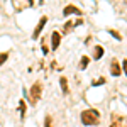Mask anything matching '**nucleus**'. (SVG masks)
<instances>
[{
	"label": "nucleus",
	"instance_id": "obj_4",
	"mask_svg": "<svg viewBox=\"0 0 127 127\" xmlns=\"http://www.w3.org/2000/svg\"><path fill=\"white\" fill-rule=\"evenodd\" d=\"M63 15L64 17H68V15H83V12L78 7H75V5H66L63 9Z\"/></svg>",
	"mask_w": 127,
	"mask_h": 127
},
{
	"label": "nucleus",
	"instance_id": "obj_11",
	"mask_svg": "<svg viewBox=\"0 0 127 127\" xmlns=\"http://www.w3.org/2000/svg\"><path fill=\"white\" fill-rule=\"evenodd\" d=\"M108 32H110V36H112V37H115L117 41H122V36L119 34L117 31H114V29H108Z\"/></svg>",
	"mask_w": 127,
	"mask_h": 127
},
{
	"label": "nucleus",
	"instance_id": "obj_10",
	"mask_svg": "<svg viewBox=\"0 0 127 127\" xmlns=\"http://www.w3.org/2000/svg\"><path fill=\"white\" fill-rule=\"evenodd\" d=\"M19 108H20V117L24 119V117H26V102H24V100H20Z\"/></svg>",
	"mask_w": 127,
	"mask_h": 127
},
{
	"label": "nucleus",
	"instance_id": "obj_3",
	"mask_svg": "<svg viewBox=\"0 0 127 127\" xmlns=\"http://www.w3.org/2000/svg\"><path fill=\"white\" fill-rule=\"evenodd\" d=\"M46 24H48V17H46V15H42L41 20L37 22V26H36L34 32H32V39H37V37H39V34L42 32V29H44V26H46Z\"/></svg>",
	"mask_w": 127,
	"mask_h": 127
},
{
	"label": "nucleus",
	"instance_id": "obj_12",
	"mask_svg": "<svg viewBox=\"0 0 127 127\" xmlns=\"http://www.w3.org/2000/svg\"><path fill=\"white\" fill-rule=\"evenodd\" d=\"M9 59V53H0V66Z\"/></svg>",
	"mask_w": 127,
	"mask_h": 127
},
{
	"label": "nucleus",
	"instance_id": "obj_13",
	"mask_svg": "<svg viewBox=\"0 0 127 127\" xmlns=\"http://www.w3.org/2000/svg\"><path fill=\"white\" fill-rule=\"evenodd\" d=\"M122 68H124V73L127 76V59H122Z\"/></svg>",
	"mask_w": 127,
	"mask_h": 127
},
{
	"label": "nucleus",
	"instance_id": "obj_9",
	"mask_svg": "<svg viewBox=\"0 0 127 127\" xmlns=\"http://www.w3.org/2000/svg\"><path fill=\"white\" fill-rule=\"evenodd\" d=\"M90 63V58L88 56H81V61H80V69H85Z\"/></svg>",
	"mask_w": 127,
	"mask_h": 127
},
{
	"label": "nucleus",
	"instance_id": "obj_2",
	"mask_svg": "<svg viewBox=\"0 0 127 127\" xmlns=\"http://www.w3.org/2000/svg\"><path fill=\"white\" fill-rule=\"evenodd\" d=\"M41 95H42V83L41 81H36L29 90V98H31V103L36 105L37 100H41Z\"/></svg>",
	"mask_w": 127,
	"mask_h": 127
},
{
	"label": "nucleus",
	"instance_id": "obj_15",
	"mask_svg": "<svg viewBox=\"0 0 127 127\" xmlns=\"http://www.w3.org/2000/svg\"><path fill=\"white\" fill-rule=\"evenodd\" d=\"M44 127H53V126H51V119H46V124H44Z\"/></svg>",
	"mask_w": 127,
	"mask_h": 127
},
{
	"label": "nucleus",
	"instance_id": "obj_1",
	"mask_svg": "<svg viewBox=\"0 0 127 127\" xmlns=\"http://www.w3.org/2000/svg\"><path fill=\"white\" fill-rule=\"evenodd\" d=\"M81 124L83 126H97L98 122H100V112H98L97 108H87V110H83L81 112Z\"/></svg>",
	"mask_w": 127,
	"mask_h": 127
},
{
	"label": "nucleus",
	"instance_id": "obj_5",
	"mask_svg": "<svg viewBox=\"0 0 127 127\" xmlns=\"http://www.w3.org/2000/svg\"><path fill=\"white\" fill-rule=\"evenodd\" d=\"M59 44H61V34H59L58 31H54V32L51 34V49L56 51V49L59 48Z\"/></svg>",
	"mask_w": 127,
	"mask_h": 127
},
{
	"label": "nucleus",
	"instance_id": "obj_6",
	"mask_svg": "<svg viewBox=\"0 0 127 127\" xmlns=\"http://www.w3.org/2000/svg\"><path fill=\"white\" fill-rule=\"evenodd\" d=\"M110 73H112V76H120L122 75V68H120L117 59H112V63H110Z\"/></svg>",
	"mask_w": 127,
	"mask_h": 127
},
{
	"label": "nucleus",
	"instance_id": "obj_7",
	"mask_svg": "<svg viewBox=\"0 0 127 127\" xmlns=\"http://www.w3.org/2000/svg\"><path fill=\"white\" fill-rule=\"evenodd\" d=\"M102 56H103V48L102 46H95L93 48V59L98 61V59H102Z\"/></svg>",
	"mask_w": 127,
	"mask_h": 127
},
{
	"label": "nucleus",
	"instance_id": "obj_14",
	"mask_svg": "<svg viewBox=\"0 0 127 127\" xmlns=\"http://www.w3.org/2000/svg\"><path fill=\"white\" fill-rule=\"evenodd\" d=\"M102 83H105V78H100L97 81H93V87H97V85H102Z\"/></svg>",
	"mask_w": 127,
	"mask_h": 127
},
{
	"label": "nucleus",
	"instance_id": "obj_8",
	"mask_svg": "<svg viewBox=\"0 0 127 127\" xmlns=\"http://www.w3.org/2000/svg\"><path fill=\"white\" fill-rule=\"evenodd\" d=\"M59 85H61V92L66 95V93L69 92V88H68V80L64 78V76H61V78H59Z\"/></svg>",
	"mask_w": 127,
	"mask_h": 127
}]
</instances>
